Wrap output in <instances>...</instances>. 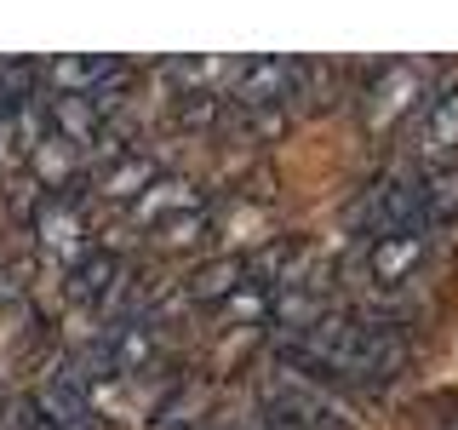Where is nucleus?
I'll use <instances>...</instances> for the list:
<instances>
[{
  "label": "nucleus",
  "instance_id": "obj_15",
  "mask_svg": "<svg viewBox=\"0 0 458 430\" xmlns=\"http://www.w3.org/2000/svg\"><path fill=\"white\" fill-rule=\"evenodd\" d=\"M47 133L64 138V143H75V150H92V143L104 138V109H98L86 92H81V98H52Z\"/></svg>",
  "mask_w": 458,
  "mask_h": 430
},
{
  "label": "nucleus",
  "instance_id": "obj_1",
  "mask_svg": "<svg viewBox=\"0 0 458 430\" xmlns=\"http://www.w3.org/2000/svg\"><path fill=\"white\" fill-rule=\"evenodd\" d=\"M276 362L310 373V379H355V384H384L412 362V344L395 322H361V315L327 310L315 327L293 333L276 350Z\"/></svg>",
  "mask_w": 458,
  "mask_h": 430
},
{
  "label": "nucleus",
  "instance_id": "obj_23",
  "mask_svg": "<svg viewBox=\"0 0 458 430\" xmlns=\"http://www.w3.org/2000/svg\"><path fill=\"white\" fill-rule=\"evenodd\" d=\"M23 276H29V264H0V298H18Z\"/></svg>",
  "mask_w": 458,
  "mask_h": 430
},
{
  "label": "nucleus",
  "instance_id": "obj_24",
  "mask_svg": "<svg viewBox=\"0 0 458 430\" xmlns=\"http://www.w3.org/2000/svg\"><path fill=\"white\" fill-rule=\"evenodd\" d=\"M0 115H6V109H0Z\"/></svg>",
  "mask_w": 458,
  "mask_h": 430
},
{
  "label": "nucleus",
  "instance_id": "obj_9",
  "mask_svg": "<svg viewBox=\"0 0 458 430\" xmlns=\"http://www.w3.org/2000/svg\"><path fill=\"white\" fill-rule=\"evenodd\" d=\"M121 57H86V52H57L40 64V86H52V98H81L98 92L109 75H121Z\"/></svg>",
  "mask_w": 458,
  "mask_h": 430
},
{
  "label": "nucleus",
  "instance_id": "obj_4",
  "mask_svg": "<svg viewBox=\"0 0 458 430\" xmlns=\"http://www.w3.org/2000/svg\"><path fill=\"white\" fill-rule=\"evenodd\" d=\"M350 229H361V236H395V229H424L419 219V172H384V178H372L361 201L350 207Z\"/></svg>",
  "mask_w": 458,
  "mask_h": 430
},
{
  "label": "nucleus",
  "instance_id": "obj_12",
  "mask_svg": "<svg viewBox=\"0 0 458 430\" xmlns=\"http://www.w3.org/2000/svg\"><path fill=\"white\" fill-rule=\"evenodd\" d=\"M155 178H161V161H155V155H138V150H121V155H109V161L92 167V190L104 201H126V207H132Z\"/></svg>",
  "mask_w": 458,
  "mask_h": 430
},
{
  "label": "nucleus",
  "instance_id": "obj_8",
  "mask_svg": "<svg viewBox=\"0 0 458 430\" xmlns=\"http://www.w3.org/2000/svg\"><path fill=\"white\" fill-rule=\"evenodd\" d=\"M429 258V229H395V236H378L367 247V276L384 287H401L424 270Z\"/></svg>",
  "mask_w": 458,
  "mask_h": 430
},
{
  "label": "nucleus",
  "instance_id": "obj_11",
  "mask_svg": "<svg viewBox=\"0 0 458 430\" xmlns=\"http://www.w3.org/2000/svg\"><path fill=\"white\" fill-rule=\"evenodd\" d=\"M195 207H207L200 184L195 178H178V172H161V178H155L149 190L132 201V219L143 229H161L166 219H183V212H195Z\"/></svg>",
  "mask_w": 458,
  "mask_h": 430
},
{
  "label": "nucleus",
  "instance_id": "obj_19",
  "mask_svg": "<svg viewBox=\"0 0 458 430\" xmlns=\"http://www.w3.org/2000/svg\"><path fill=\"white\" fill-rule=\"evenodd\" d=\"M35 86H40V64H29V57H0V109H29Z\"/></svg>",
  "mask_w": 458,
  "mask_h": 430
},
{
  "label": "nucleus",
  "instance_id": "obj_17",
  "mask_svg": "<svg viewBox=\"0 0 458 430\" xmlns=\"http://www.w3.org/2000/svg\"><path fill=\"white\" fill-rule=\"evenodd\" d=\"M419 219H424V229L458 219V167H424L419 172Z\"/></svg>",
  "mask_w": 458,
  "mask_h": 430
},
{
  "label": "nucleus",
  "instance_id": "obj_16",
  "mask_svg": "<svg viewBox=\"0 0 458 430\" xmlns=\"http://www.w3.org/2000/svg\"><path fill=\"white\" fill-rule=\"evenodd\" d=\"M235 75L229 57H166L161 64V81L172 98H190V92H218V81Z\"/></svg>",
  "mask_w": 458,
  "mask_h": 430
},
{
  "label": "nucleus",
  "instance_id": "obj_20",
  "mask_svg": "<svg viewBox=\"0 0 458 430\" xmlns=\"http://www.w3.org/2000/svg\"><path fill=\"white\" fill-rule=\"evenodd\" d=\"M200 408H207V391H200V384H178V391H166V401L155 408V430H190Z\"/></svg>",
  "mask_w": 458,
  "mask_h": 430
},
{
  "label": "nucleus",
  "instance_id": "obj_7",
  "mask_svg": "<svg viewBox=\"0 0 458 430\" xmlns=\"http://www.w3.org/2000/svg\"><path fill=\"white\" fill-rule=\"evenodd\" d=\"M29 236L40 241V253L75 264L81 253H92V224H86L75 195H40V207L29 212Z\"/></svg>",
  "mask_w": 458,
  "mask_h": 430
},
{
  "label": "nucleus",
  "instance_id": "obj_13",
  "mask_svg": "<svg viewBox=\"0 0 458 430\" xmlns=\"http://www.w3.org/2000/svg\"><path fill=\"white\" fill-rule=\"evenodd\" d=\"M247 281H252V258L247 253H218V258H207V264H195L190 276H183V298H195V305H224V298L241 293Z\"/></svg>",
  "mask_w": 458,
  "mask_h": 430
},
{
  "label": "nucleus",
  "instance_id": "obj_6",
  "mask_svg": "<svg viewBox=\"0 0 458 430\" xmlns=\"http://www.w3.org/2000/svg\"><path fill=\"white\" fill-rule=\"evenodd\" d=\"M304 57H247L229 75V104L235 109H293Z\"/></svg>",
  "mask_w": 458,
  "mask_h": 430
},
{
  "label": "nucleus",
  "instance_id": "obj_2",
  "mask_svg": "<svg viewBox=\"0 0 458 430\" xmlns=\"http://www.w3.org/2000/svg\"><path fill=\"white\" fill-rule=\"evenodd\" d=\"M429 92L424 64H378L372 75L355 86V109H361L367 133H390L395 121H412Z\"/></svg>",
  "mask_w": 458,
  "mask_h": 430
},
{
  "label": "nucleus",
  "instance_id": "obj_22",
  "mask_svg": "<svg viewBox=\"0 0 458 430\" xmlns=\"http://www.w3.org/2000/svg\"><path fill=\"white\" fill-rule=\"evenodd\" d=\"M0 430H52V425H47V413H40L35 396H12L6 413H0Z\"/></svg>",
  "mask_w": 458,
  "mask_h": 430
},
{
  "label": "nucleus",
  "instance_id": "obj_5",
  "mask_svg": "<svg viewBox=\"0 0 458 430\" xmlns=\"http://www.w3.org/2000/svg\"><path fill=\"white\" fill-rule=\"evenodd\" d=\"M407 138L424 167H458V75H441L424 92Z\"/></svg>",
  "mask_w": 458,
  "mask_h": 430
},
{
  "label": "nucleus",
  "instance_id": "obj_21",
  "mask_svg": "<svg viewBox=\"0 0 458 430\" xmlns=\"http://www.w3.org/2000/svg\"><path fill=\"white\" fill-rule=\"evenodd\" d=\"M269 298H276V287H264V281H247L241 293H229L218 315L224 322H241V327H252V322H269Z\"/></svg>",
  "mask_w": 458,
  "mask_h": 430
},
{
  "label": "nucleus",
  "instance_id": "obj_3",
  "mask_svg": "<svg viewBox=\"0 0 458 430\" xmlns=\"http://www.w3.org/2000/svg\"><path fill=\"white\" fill-rule=\"evenodd\" d=\"M155 350H161V339H155V327L143 322V315H121V322H109L104 333H98L81 356L86 379H132V373H143L155 362Z\"/></svg>",
  "mask_w": 458,
  "mask_h": 430
},
{
  "label": "nucleus",
  "instance_id": "obj_14",
  "mask_svg": "<svg viewBox=\"0 0 458 430\" xmlns=\"http://www.w3.org/2000/svg\"><path fill=\"white\" fill-rule=\"evenodd\" d=\"M121 276H126L121 258H114L109 247H92V253H81L75 264H69L64 293L75 298V305H109V293L121 287Z\"/></svg>",
  "mask_w": 458,
  "mask_h": 430
},
{
  "label": "nucleus",
  "instance_id": "obj_18",
  "mask_svg": "<svg viewBox=\"0 0 458 430\" xmlns=\"http://www.w3.org/2000/svg\"><path fill=\"white\" fill-rule=\"evenodd\" d=\"M218 224V212L212 207H195V212H183V219H166L161 229H155V247H166V253H190L207 241V229Z\"/></svg>",
  "mask_w": 458,
  "mask_h": 430
},
{
  "label": "nucleus",
  "instance_id": "obj_10",
  "mask_svg": "<svg viewBox=\"0 0 458 430\" xmlns=\"http://www.w3.org/2000/svg\"><path fill=\"white\" fill-rule=\"evenodd\" d=\"M344 98H355L350 64H338V57H304V81H298L293 109H304V115H333Z\"/></svg>",
  "mask_w": 458,
  "mask_h": 430
}]
</instances>
